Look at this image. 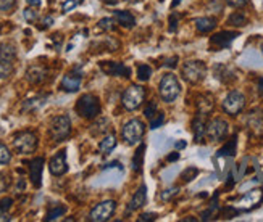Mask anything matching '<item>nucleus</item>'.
Masks as SVG:
<instances>
[{"label":"nucleus","mask_w":263,"mask_h":222,"mask_svg":"<svg viewBox=\"0 0 263 222\" xmlns=\"http://www.w3.org/2000/svg\"><path fill=\"white\" fill-rule=\"evenodd\" d=\"M158 92H160V97L163 98V102L173 103L181 94V84L178 81V77L174 76L173 73L165 74L162 79H160Z\"/></svg>","instance_id":"obj_1"},{"label":"nucleus","mask_w":263,"mask_h":222,"mask_svg":"<svg viewBox=\"0 0 263 222\" xmlns=\"http://www.w3.org/2000/svg\"><path fill=\"white\" fill-rule=\"evenodd\" d=\"M181 74L189 84H199L200 81L205 79L207 66H205V63L200 61V60L186 61L181 68Z\"/></svg>","instance_id":"obj_2"},{"label":"nucleus","mask_w":263,"mask_h":222,"mask_svg":"<svg viewBox=\"0 0 263 222\" xmlns=\"http://www.w3.org/2000/svg\"><path fill=\"white\" fill-rule=\"evenodd\" d=\"M76 113L84 119H94L100 113V102L96 95L86 94L78 100L76 103Z\"/></svg>","instance_id":"obj_3"},{"label":"nucleus","mask_w":263,"mask_h":222,"mask_svg":"<svg viewBox=\"0 0 263 222\" xmlns=\"http://www.w3.org/2000/svg\"><path fill=\"white\" fill-rule=\"evenodd\" d=\"M145 134V124L141 119H131L123 126L121 129V137L128 145H137Z\"/></svg>","instance_id":"obj_4"},{"label":"nucleus","mask_w":263,"mask_h":222,"mask_svg":"<svg viewBox=\"0 0 263 222\" xmlns=\"http://www.w3.org/2000/svg\"><path fill=\"white\" fill-rule=\"evenodd\" d=\"M144 98H145V89L141 87V85H131V87L126 89L125 94H123L121 102L128 111H134L142 105Z\"/></svg>","instance_id":"obj_5"},{"label":"nucleus","mask_w":263,"mask_h":222,"mask_svg":"<svg viewBox=\"0 0 263 222\" xmlns=\"http://www.w3.org/2000/svg\"><path fill=\"white\" fill-rule=\"evenodd\" d=\"M50 135H52V139L55 142H62L68 137L71 134V121L67 114H62V116H57L52 119V123H50Z\"/></svg>","instance_id":"obj_6"},{"label":"nucleus","mask_w":263,"mask_h":222,"mask_svg":"<svg viewBox=\"0 0 263 222\" xmlns=\"http://www.w3.org/2000/svg\"><path fill=\"white\" fill-rule=\"evenodd\" d=\"M13 147L21 155L34 153V150L38 148V137L33 132H21L13 139Z\"/></svg>","instance_id":"obj_7"},{"label":"nucleus","mask_w":263,"mask_h":222,"mask_svg":"<svg viewBox=\"0 0 263 222\" xmlns=\"http://www.w3.org/2000/svg\"><path fill=\"white\" fill-rule=\"evenodd\" d=\"M244 106H245V97L244 94H240L237 90L229 92V94L226 95V98L223 100V110L224 113L231 114V116L239 114L244 110Z\"/></svg>","instance_id":"obj_8"},{"label":"nucleus","mask_w":263,"mask_h":222,"mask_svg":"<svg viewBox=\"0 0 263 222\" xmlns=\"http://www.w3.org/2000/svg\"><path fill=\"white\" fill-rule=\"evenodd\" d=\"M115 210H116V203L113 200H107V202H102L97 206L92 208L89 219L92 222H105L113 216Z\"/></svg>","instance_id":"obj_9"},{"label":"nucleus","mask_w":263,"mask_h":222,"mask_svg":"<svg viewBox=\"0 0 263 222\" xmlns=\"http://www.w3.org/2000/svg\"><path fill=\"white\" fill-rule=\"evenodd\" d=\"M228 131H229L228 123L221 118H215L207 124V134L205 135L211 142H220V140L226 139Z\"/></svg>","instance_id":"obj_10"},{"label":"nucleus","mask_w":263,"mask_h":222,"mask_svg":"<svg viewBox=\"0 0 263 222\" xmlns=\"http://www.w3.org/2000/svg\"><path fill=\"white\" fill-rule=\"evenodd\" d=\"M236 37H239L237 31H221V32H216L215 35H211L210 44H211V47H215L216 50L228 48Z\"/></svg>","instance_id":"obj_11"},{"label":"nucleus","mask_w":263,"mask_h":222,"mask_svg":"<svg viewBox=\"0 0 263 222\" xmlns=\"http://www.w3.org/2000/svg\"><path fill=\"white\" fill-rule=\"evenodd\" d=\"M81 82H83V74L79 73V71H71V73L63 76L60 87H62V90L73 94V92L79 90V87H81Z\"/></svg>","instance_id":"obj_12"},{"label":"nucleus","mask_w":263,"mask_h":222,"mask_svg":"<svg viewBox=\"0 0 263 222\" xmlns=\"http://www.w3.org/2000/svg\"><path fill=\"white\" fill-rule=\"evenodd\" d=\"M100 69L104 71L107 76H123V77L131 76L129 68L125 66L123 63H116V61H102Z\"/></svg>","instance_id":"obj_13"},{"label":"nucleus","mask_w":263,"mask_h":222,"mask_svg":"<svg viewBox=\"0 0 263 222\" xmlns=\"http://www.w3.org/2000/svg\"><path fill=\"white\" fill-rule=\"evenodd\" d=\"M49 169L54 176H63L68 171V164H67V153L65 152H58L52 160L49 163Z\"/></svg>","instance_id":"obj_14"},{"label":"nucleus","mask_w":263,"mask_h":222,"mask_svg":"<svg viewBox=\"0 0 263 222\" xmlns=\"http://www.w3.org/2000/svg\"><path fill=\"white\" fill-rule=\"evenodd\" d=\"M42 171H44V158H34L29 163V177L34 187H41L42 184Z\"/></svg>","instance_id":"obj_15"},{"label":"nucleus","mask_w":263,"mask_h":222,"mask_svg":"<svg viewBox=\"0 0 263 222\" xmlns=\"http://www.w3.org/2000/svg\"><path fill=\"white\" fill-rule=\"evenodd\" d=\"M263 198V192L261 190H250L244 198H240V211H249L253 206H257Z\"/></svg>","instance_id":"obj_16"},{"label":"nucleus","mask_w":263,"mask_h":222,"mask_svg":"<svg viewBox=\"0 0 263 222\" xmlns=\"http://www.w3.org/2000/svg\"><path fill=\"white\" fill-rule=\"evenodd\" d=\"M26 76H28V81L31 82V84H41V82H44L46 81V77H47V69L44 68V66H31L28 69V73H26Z\"/></svg>","instance_id":"obj_17"},{"label":"nucleus","mask_w":263,"mask_h":222,"mask_svg":"<svg viewBox=\"0 0 263 222\" xmlns=\"http://www.w3.org/2000/svg\"><path fill=\"white\" fill-rule=\"evenodd\" d=\"M192 132H194V140L202 142L203 135L207 134V123L205 119H203V114H199V116L192 121Z\"/></svg>","instance_id":"obj_18"},{"label":"nucleus","mask_w":263,"mask_h":222,"mask_svg":"<svg viewBox=\"0 0 263 222\" xmlns=\"http://www.w3.org/2000/svg\"><path fill=\"white\" fill-rule=\"evenodd\" d=\"M17 58V48L10 42H2L0 44V61L13 63Z\"/></svg>","instance_id":"obj_19"},{"label":"nucleus","mask_w":263,"mask_h":222,"mask_svg":"<svg viewBox=\"0 0 263 222\" xmlns=\"http://www.w3.org/2000/svg\"><path fill=\"white\" fill-rule=\"evenodd\" d=\"M215 26H216V19L211 16H202L195 19V29L202 34L211 32L215 29Z\"/></svg>","instance_id":"obj_20"},{"label":"nucleus","mask_w":263,"mask_h":222,"mask_svg":"<svg viewBox=\"0 0 263 222\" xmlns=\"http://www.w3.org/2000/svg\"><path fill=\"white\" fill-rule=\"evenodd\" d=\"M145 200H147V189H145V185H142L141 189H139L133 198H131V202H129V211H134L137 210V208H141L145 205Z\"/></svg>","instance_id":"obj_21"},{"label":"nucleus","mask_w":263,"mask_h":222,"mask_svg":"<svg viewBox=\"0 0 263 222\" xmlns=\"http://www.w3.org/2000/svg\"><path fill=\"white\" fill-rule=\"evenodd\" d=\"M115 19L118 21V24H121L123 27H126V29H131V27H134L136 24V18L131 15L129 11H123V10H116L115 13Z\"/></svg>","instance_id":"obj_22"},{"label":"nucleus","mask_w":263,"mask_h":222,"mask_svg":"<svg viewBox=\"0 0 263 222\" xmlns=\"http://www.w3.org/2000/svg\"><path fill=\"white\" fill-rule=\"evenodd\" d=\"M215 76H216V79H220L221 82H231V81L236 79L234 73H232L226 64H216L215 66Z\"/></svg>","instance_id":"obj_23"},{"label":"nucleus","mask_w":263,"mask_h":222,"mask_svg":"<svg viewBox=\"0 0 263 222\" xmlns=\"http://www.w3.org/2000/svg\"><path fill=\"white\" fill-rule=\"evenodd\" d=\"M236 148H237V137L236 135H232V137L226 142L220 150H218V156H234Z\"/></svg>","instance_id":"obj_24"},{"label":"nucleus","mask_w":263,"mask_h":222,"mask_svg":"<svg viewBox=\"0 0 263 222\" xmlns=\"http://www.w3.org/2000/svg\"><path fill=\"white\" fill-rule=\"evenodd\" d=\"M197 110H199V114L207 116V114L213 110V98L210 95H202L199 98V102H197Z\"/></svg>","instance_id":"obj_25"},{"label":"nucleus","mask_w":263,"mask_h":222,"mask_svg":"<svg viewBox=\"0 0 263 222\" xmlns=\"http://www.w3.org/2000/svg\"><path fill=\"white\" fill-rule=\"evenodd\" d=\"M116 147V139H115V135L113 134H108L104 137V140H100L99 143V150L104 155H108V153H112V150Z\"/></svg>","instance_id":"obj_26"},{"label":"nucleus","mask_w":263,"mask_h":222,"mask_svg":"<svg viewBox=\"0 0 263 222\" xmlns=\"http://www.w3.org/2000/svg\"><path fill=\"white\" fill-rule=\"evenodd\" d=\"M249 23V18L245 16V13L242 11H234L232 15L228 18V24L234 26V27H244Z\"/></svg>","instance_id":"obj_27"},{"label":"nucleus","mask_w":263,"mask_h":222,"mask_svg":"<svg viewBox=\"0 0 263 222\" xmlns=\"http://www.w3.org/2000/svg\"><path fill=\"white\" fill-rule=\"evenodd\" d=\"M144 152H145V147L144 145H139L137 152L133 158V169L137 171V173H141L142 171V164H144Z\"/></svg>","instance_id":"obj_28"},{"label":"nucleus","mask_w":263,"mask_h":222,"mask_svg":"<svg viewBox=\"0 0 263 222\" xmlns=\"http://www.w3.org/2000/svg\"><path fill=\"white\" fill-rule=\"evenodd\" d=\"M150 76H152V68L149 66V64H145V63H141L137 66V79L139 81H149L150 79Z\"/></svg>","instance_id":"obj_29"},{"label":"nucleus","mask_w":263,"mask_h":222,"mask_svg":"<svg viewBox=\"0 0 263 222\" xmlns=\"http://www.w3.org/2000/svg\"><path fill=\"white\" fill-rule=\"evenodd\" d=\"M65 213H67V206H57V208H54V210H50L47 213L46 221H57L58 218H62Z\"/></svg>","instance_id":"obj_30"},{"label":"nucleus","mask_w":263,"mask_h":222,"mask_svg":"<svg viewBox=\"0 0 263 222\" xmlns=\"http://www.w3.org/2000/svg\"><path fill=\"white\" fill-rule=\"evenodd\" d=\"M12 73H13V63L0 61V81L7 79Z\"/></svg>","instance_id":"obj_31"},{"label":"nucleus","mask_w":263,"mask_h":222,"mask_svg":"<svg viewBox=\"0 0 263 222\" xmlns=\"http://www.w3.org/2000/svg\"><path fill=\"white\" fill-rule=\"evenodd\" d=\"M99 29L100 31H113L115 29V19L113 18H102L99 23Z\"/></svg>","instance_id":"obj_32"},{"label":"nucleus","mask_w":263,"mask_h":222,"mask_svg":"<svg viewBox=\"0 0 263 222\" xmlns=\"http://www.w3.org/2000/svg\"><path fill=\"white\" fill-rule=\"evenodd\" d=\"M12 161V153L4 143H0V164H9Z\"/></svg>","instance_id":"obj_33"},{"label":"nucleus","mask_w":263,"mask_h":222,"mask_svg":"<svg viewBox=\"0 0 263 222\" xmlns=\"http://www.w3.org/2000/svg\"><path fill=\"white\" fill-rule=\"evenodd\" d=\"M197 174H199V169H197V168H187L184 173L181 174V179L184 182H191Z\"/></svg>","instance_id":"obj_34"},{"label":"nucleus","mask_w":263,"mask_h":222,"mask_svg":"<svg viewBox=\"0 0 263 222\" xmlns=\"http://www.w3.org/2000/svg\"><path fill=\"white\" fill-rule=\"evenodd\" d=\"M15 5H17V0H0V11L9 13L15 8Z\"/></svg>","instance_id":"obj_35"},{"label":"nucleus","mask_w":263,"mask_h":222,"mask_svg":"<svg viewBox=\"0 0 263 222\" xmlns=\"http://www.w3.org/2000/svg\"><path fill=\"white\" fill-rule=\"evenodd\" d=\"M157 105L155 103H153V102H150L147 106H145V110H144V116L145 118H147V119H153V118H155L157 116Z\"/></svg>","instance_id":"obj_36"},{"label":"nucleus","mask_w":263,"mask_h":222,"mask_svg":"<svg viewBox=\"0 0 263 222\" xmlns=\"http://www.w3.org/2000/svg\"><path fill=\"white\" fill-rule=\"evenodd\" d=\"M81 2H83V0H67V2L63 3L62 8H63L65 13H68V11H71L73 8H76V6H78L79 3H81Z\"/></svg>","instance_id":"obj_37"},{"label":"nucleus","mask_w":263,"mask_h":222,"mask_svg":"<svg viewBox=\"0 0 263 222\" xmlns=\"http://www.w3.org/2000/svg\"><path fill=\"white\" fill-rule=\"evenodd\" d=\"M174 195H178V189L176 187H173V189H168V190H165L162 195H160V198L163 200V202H170V200L174 197Z\"/></svg>","instance_id":"obj_38"},{"label":"nucleus","mask_w":263,"mask_h":222,"mask_svg":"<svg viewBox=\"0 0 263 222\" xmlns=\"http://www.w3.org/2000/svg\"><path fill=\"white\" fill-rule=\"evenodd\" d=\"M178 23H179V15L173 13V15L170 16V26H168V31H170V32L176 31L178 29Z\"/></svg>","instance_id":"obj_39"},{"label":"nucleus","mask_w":263,"mask_h":222,"mask_svg":"<svg viewBox=\"0 0 263 222\" xmlns=\"http://www.w3.org/2000/svg\"><path fill=\"white\" fill-rule=\"evenodd\" d=\"M163 121H165L163 113H158V116H157V118L150 119V129H158L160 126L163 124Z\"/></svg>","instance_id":"obj_40"},{"label":"nucleus","mask_w":263,"mask_h":222,"mask_svg":"<svg viewBox=\"0 0 263 222\" xmlns=\"http://www.w3.org/2000/svg\"><path fill=\"white\" fill-rule=\"evenodd\" d=\"M25 19L29 21V23H33V21L38 19V11H36L34 8H26L25 10Z\"/></svg>","instance_id":"obj_41"},{"label":"nucleus","mask_w":263,"mask_h":222,"mask_svg":"<svg viewBox=\"0 0 263 222\" xmlns=\"http://www.w3.org/2000/svg\"><path fill=\"white\" fill-rule=\"evenodd\" d=\"M226 2H228V5L234 6V8H242V6L249 3V0H226Z\"/></svg>","instance_id":"obj_42"},{"label":"nucleus","mask_w":263,"mask_h":222,"mask_svg":"<svg viewBox=\"0 0 263 222\" xmlns=\"http://www.w3.org/2000/svg\"><path fill=\"white\" fill-rule=\"evenodd\" d=\"M12 203H13V200H12V198H5V200H2V202H0V211H9V210H10V206H12Z\"/></svg>","instance_id":"obj_43"},{"label":"nucleus","mask_w":263,"mask_h":222,"mask_svg":"<svg viewBox=\"0 0 263 222\" xmlns=\"http://www.w3.org/2000/svg\"><path fill=\"white\" fill-rule=\"evenodd\" d=\"M155 219H157V214L155 213H145V214H141V218H139V221H141V222L155 221Z\"/></svg>","instance_id":"obj_44"},{"label":"nucleus","mask_w":263,"mask_h":222,"mask_svg":"<svg viewBox=\"0 0 263 222\" xmlns=\"http://www.w3.org/2000/svg\"><path fill=\"white\" fill-rule=\"evenodd\" d=\"M176 63H178V56H173V58L166 60L165 66H168V68H174V66H176Z\"/></svg>","instance_id":"obj_45"},{"label":"nucleus","mask_w":263,"mask_h":222,"mask_svg":"<svg viewBox=\"0 0 263 222\" xmlns=\"http://www.w3.org/2000/svg\"><path fill=\"white\" fill-rule=\"evenodd\" d=\"M52 23H54V18L52 16H46V18L42 19V24H44L42 27H49Z\"/></svg>","instance_id":"obj_46"},{"label":"nucleus","mask_w":263,"mask_h":222,"mask_svg":"<svg viewBox=\"0 0 263 222\" xmlns=\"http://www.w3.org/2000/svg\"><path fill=\"white\" fill-rule=\"evenodd\" d=\"M5 221H10L9 211H0V222H5Z\"/></svg>","instance_id":"obj_47"},{"label":"nucleus","mask_w":263,"mask_h":222,"mask_svg":"<svg viewBox=\"0 0 263 222\" xmlns=\"http://www.w3.org/2000/svg\"><path fill=\"white\" fill-rule=\"evenodd\" d=\"M176 160H179V153L176 152V153H171L170 156H168V161H176Z\"/></svg>","instance_id":"obj_48"},{"label":"nucleus","mask_w":263,"mask_h":222,"mask_svg":"<svg viewBox=\"0 0 263 222\" xmlns=\"http://www.w3.org/2000/svg\"><path fill=\"white\" fill-rule=\"evenodd\" d=\"M26 2L31 6H39L41 5V0H26Z\"/></svg>","instance_id":"obj_49"},{"label":"nucleus","mask_w":263,"mask_h":222,"mask_svg":"<svg viewBox=\"0 0 263 222\" xmlns=\"http://www.w3.org/2000/svg\"><path fill=\"white\" fill-rule=\"evenodd\" d=\"M258 92H260V95L263 98V77H260L258 79Z\"/></svg>","instance_id":"obj_50"},{"label":"nucleus","mask_w":263,"mask_h":222,"mask_svg":"<svg viewBox=\"0 0 263 222\" xmlns=\"http://www.w3.org/2000/svg\"><path fill=\"white\" fill-rule=\"evenodd\" d=\"M174 147H176V148H184V147H186V142H184V140L176 142V143H174Z\"/></svg>","instance_id":"obj_51"},{"label":"nucleus","mask_w":263,"mask_h":222,"mask_svg":"<svg viewBox=\"0 0 263 222\" xmlns=\"http://www.w3.org/2000/svg\"><path fill=\"white\" fill-rule=\"evenodd\" d=\"M104 2H105L107 5H115L116 2H118V0H104Z\"/></svg>","instance_id":"obj_52"},{"label":"nucleus","mask_w":263,"mask_h":222,"mask_svg":"<svg viewBox=\"0 0 263 222\" xmlns=\"http://www.w3.org/2000/svg\"><path fill=\"white\" fill-rule=\"evenodd\" d=\"M181 3V0H173V3H171V8H174V6H178Z\"/></svg>","instance_id":"obj_53"},{"label":"nucleus","mask_w":263,"mask_h":222,"mask_svg":"<svg viewBox=\"0 0 263 222\" xmlns=\"http://www.w3.org/2000/svg\"><path fill=\"white\" fill-rule=\"evenodd\" d=\"M126 2H129V3H137V2H141V0H126Z\"/></svg>","instance_id":"obj_54"},{"label":"nucleus","mask_w":263,"mask_h":222,"mask_svg":"<svg viewBox=\"0 0 263 222\" xmlns=\"http://www.w3.org/2000/svg\"><path fill=\"white\" fill-rule=\"evenodd\" d=\"M261 202H263V198H261Z\"/></svg>","instance_id":"obj_55"},{"label":"nucleus","mask_w":263,"mask_h":222,"mask_svg":"<svg viewBox=\"0 0 263 222\" xmlns=\"http://www.w3.org/2000/svg\"><path fill=\"white\" fill-rule=\"evenodd\" d=\"M160 2H162V0H160Z\"/></svg>","instance_id":"obj_56"}]
</instances>
